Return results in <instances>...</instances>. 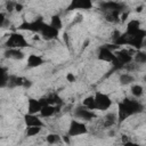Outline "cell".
I'll return each mask as SVG.
<instances>
[{
  "label": "cell",
  "instance_id": "cell-31",
  "mask_svg": "<svg viewBox=\"0 0 146 146\" xmlns=\"http://www.w3.org/2000/svg\"><path fill=\"white\" fill-rule=\"evenodd\" d=\"M31 86H32V81L24 79V83H23V87H24V88H30Z\"/></svg>",
  "mask_w": 146,
  "mask_h": 146
},
{
  "label": "cell",
  "instance_id": "cell-26",
  "mask_svg": "<svg viewBox=\"0 0 146 146\" xmlns=\"http://www.w3.org/2000/svg\"><path fill=\"white\" fill-rule=\"evenodd\" d=\"M133 59L138 64H145L146 63V51H138L135 55Z\"/></svg>",
  "mask_w": 146,
  "mask_h": 146
},
{
  "label": "cell",
  "instance_id": "cell-11",
  "mask_svg": "<svg viewBox=\"0 0 146 146\" xmlns=\"http://www.w3.org/2000/svg\"><path fill=\"white\" fill-rule=\"evenodd\" d=\"M5 57L6 58H10V59L21 60V59H23L25 57V54L19 48H8L5 51Z\"/></svg>",
  "mask_w": 146,
  "mask_h": 146
},
{
  "label": "cell",
  "instance_id": "cell-34",
  "mask_svg": "<svg viewBox=\"0 0 146 146\" xmlns=\"http://www.w3.org/2000/svg\"><path fill=\"white\" fill-rule=\"evenodd\" d=\"M22 9H23V6H22L21 3H16V6H15V10H16V11H22Z\"/></svg>",
  "mask_w": 146,
  "mask_h": 146
},
{
  "label": "cell",
  "instance_id": "cell-25",
  "mask_svg": "<svg viewBox=\"0 0 146 146\" xmlns=\"http://www.w3.org/2000/svg\"><path fill=\"white\" fill-rule=\"evenodd\" d=\"M46 140H47L48 144H51V145L52 144H58V143H60V137L57 133H49L46 137Z\"/></svg>",
  "mask_w": 146,
  "mask_h": 146
},
{
  "label": "cell",
  "instance_id": "cell-8",
  "mask_svg": "<svg viewBox=\"0 0 146 146\" xmlns=\"http://www.w3.org/2000/svg\"><path fill=\"white\" fill-rule=\"evenodd\" d=\"M74 115L78 119H82V120H86V121H90V120L96 117V114L92 111H89V108H87L86 106L76 107L75 111H74Z\"/></svg>",
  "mask_w": 146,
  "mask_h": 146
},
{
  "label": "cell",
  "instance_id": "cell-20",
  "mask_svg": "<svg viewBox=\"0 0 146 146\" xmlns=\"http://www.w3.org/2000/svg\"><path fill=\"white\" fill-rule=\"evenodd\" d=\"M119 81L122 86H127V84H130L131 82H133V76L129 73H123V74L120 75Z\"/></svg>",
  "mask_w": 146,
  "mask_h": 146
},
{
  "label": "cell",
  "instance_id": "cell-10",
  "mask_svg": "<svg viewBox=\"0 0 146 146\" xmlns=\"http://www.w3.org/2000/svg\"><path fill=\"white\" fill-rule=\"evenodd\" d=\"M92 7L91 0H72L71 5L68 6L67 10H74V9H90Z\"/></svg>",
  "mask_w": 146,
  "mask_h": 146
},
{
  "label": "cell",
  "instance_id": "cell-17",
  "mask_svg": "<svg viewBox=\"0 0 146 146\" xmlns=\"http://www.w3.org/2000/svg\"><path fill=\"white\" fill-rule=\"evenodd\" d=\"M42 64H43V58L39 55L31 54L27 57V66H30V67H38Z\"/></svg>",
  "mask_w": 146,
  "mask_h": 146
},
{
  "label": "cell",
  "instance_id": "cell-32",
  "mask_svg": "<svg viewBox=\"0 0 146 146\" xmlns=\"http://www.w3.org/2000/svg\"><path fill=\"white\" fill-rule=\"evenodd\" d=\"M122 143L123 144H131L132 141L130 140V138L128 136H122Z\"/></svg>",
  "mask_w": 146,
  "mask_h": 146
},
{
  "label": "cell",
  "instance_id": "cell-21",
  "mask_svg": "<svg viewBox=\"0 0 146 146\" xmlns=\"http://www.w3.org/2000/svg\"><path fill=\"white\" fill-rule=\"evenodd\" d=\"M83 106H86L89 110H96V102H95V96H89L84 98L83 100Z\"/></svg>",
  "mask_w": 146,
  "mask_h": 146
},
{
  "label": "cell",
  "instance_id": "cell-37",
  "mask_svg": "<svg viewBox=\"0 0 146 146\" xmlns=\"http://www.w3.org/2000/svg\"><path fill=\"white\" fill-rule=\"evenodd\" d=\"M141 10H143V6H139V7L136 8V11H137V13H140Z\"/></svg>",
  "mask_w": 146,
  "mask_h": 146
},
{
  "label": "cell",
  "instance_id": "cell-14",
  "mask_svg": "<svg viewBox=\"0 0 146 146\" xmlns=\"http://www.w3.org/2000/svg\"><path fill=\"white\" fill-rule=\"evenodd\" d=\"M115 55H116V57H117V59L124 65V64H130L131 62H132V59H133V57H132V55L130 54V51H128V50H117L116 52H115Z\"/></svg>",
  "mask_w": 146,
  "mask_h": 146
},
{
  "label": "cell",
  "instance_id": "cell-4",
  "mask_svg": "<svg viewBox=\"0 0 146 146\" xmlns=\"http://www.w3.org/2000/svg\"><path fill=\"white\" fill-rule=\"evenodd\" d=\"M95 102H96V110H99V111H106L112 105L111 98L106 94H103L99 91L96 92L95 95Z\"/></svg>",
  "mask_w": 146,
  "mask_h": 146
},
{
  "label": "cell",
  "instance_id": "cell-24",
  "mask_svg": "<svg viewBox=\"0 0 146 146\" xmlns=\"http://www.w3.org/2000/svg\"><path fill=\"white\" fill-rule=\"evenodd\" d=\"M41 128L42 127H38V125H32V127H27V130H26V136L27 137H33V136H36L40 131H41Z\"/></svg>",
  "mask_w": 146,
  "mask_h": 146
},
{
  "label": "cell",
  "instance_id": "cell-28",
  "mask_svg": "<svg viewBox=\"0 0 146 146\" xmlns=\"http://www.w3.org/2000/svg\"><path fill=\"white\" fill-rule=\"evenodd\" d=\"M8 80H9V74L6 72L5 68H1V87L8 86Z\"/></svg>",
  "mask_w": 146,
  "mask_h": 146
},
{
  "label": "cell",
  "instance_id": "cell-19",
  "mask_svg": "<svg viewBox=\"0 0 146 146\" xmlns=\"http://www.w3.org/2000/svg\"><path fill=\"white\" fill-rule=\"evenodd\" d=\"M115 122H116V115L114 113H108L104 117V127L105 128H111Z\"/></svg>",
  "mask_w": 146,
  "mask_h": 146
},
{
  "label": "cell",
  "instance_id": "cell-12",
  "mask_svg": "<svg viewBox=\"0 0 146 146\" xmlns=\"http://www.w3.org/2000/svg\"><path fill=\"white\" fill-rule=\"evenodd\" d=\"M24 122L27 127H32V125H38V127H43V122L41 121L40 117L36 116V114H31V113H27L25 116H24Z\"/></svg>",
  "mask_w": 146,
  "mask_h": 146
},
{
  "label": "cell",
  "instance_id": "cell-36",
  "mask_svg": "<svg viewBox=\"0 0 146 146\" xmlns=\"http://www.w3.org/2000/svg\"><path fill=\"white\" fill-rule=\"evenodd\" d=\"M63 36H64V40H65L66 44H68V39H67V34H66V33H64V34H63Z\"/></svg>",
  "mask_w": 146,
  "mask_h": 146
},
{
  "label": "cell",
  "instance_id": "cell-18",
  "mask_svg": "<svg viewBox=\"0 0 146 146\" xmlns=\"http://www.w3.org/2000/svg\"><path fill=\"white\" fill-rule=\"evenodd\" d=\"M23 83H24L23 78L16 76V75H9V80H8V87L9 88L19 87V86H23Z\"/></svg>",
  "mask_w": 146,
  "mask_h": 146
},
{
  "label": "cell",
  "instance_id": "cell-23",
  "mask_svg": "<svg viewBox=\"0 0 146 146\" xmlns=\"http://www.w3.org/2000/svg\"><path fill=\"white\" fill-rule=\"evenodd\" d=\"M50 25H51L52 27L57 29V30H60V29H62V26H63L60 17H59L58 15H55V16H52V17H51V21H50Z\"/></svg>",
  "mask_w": 146,
  "mask_h": 146
},
{
  "label": "cell",
  "instance_id": "cell-39",
  "mask_svg": "<svg viewBox=\"0 0 146 146\" xmlns=\"http://www.w3.org/2000/svg\"><path fill=\"white\" fill-rule=\"evenodd\" d=\"M144 80H145V82H146V75H145V78H144Z\"/></svg>",
  "mask_w": 146,
  "mask_h": 146
},
{
  "label": "cell",
  "instance_id": "cell-9",
  "mask_svg": "<svg viewBox=\"0 0 146 146\" xmlns=\"http://www.w3.org/2000/svg\"><path fill=\"white\" fill-rule=\"evenodd\" d=\"M58 31H59V30L52 27L50 24H46V23H44V25H43V27H42V30H41L40 33H41V35L43 36V39H46V40H51V39H56V38L58 36Z\"/></svg>",
  "mask_w": 146,
  "mask_h": 146
},
{
  "label": "cell",
  "instance_id": "cell-7",
  "mask_svg": "<svg viewBox=\"0 0 146 146\" xmlns=\"http://www.w3.org/2000/svg\"><path fill=\"white\" fill-rule=\"evenodd\" d=\"M98 59L113 64L117 59V57L108 47H102L99 52H98Z\"/></svg>",
  "mask_w": 146,
  "mask_h": 146
},
{
  "label": "cell",
  "instance_id": "cell-13",
  "mask_svg": "<svg viewBox=\"0 0 146 146\" xmlns=\"http://www.w3.org/2000/svg\"><path fill=\"white\" fill-rule=\"evenodd\" d=\"M42 103L40 100H36L34 98H30L27 100V112L31 114H36L40 113L41 108H42Z\"/></svg>",
  "mask_w": 146,
  "mask_h": 146
},
{
  "label": "cell",
  "instance_id": "cell-3",
  "mask_svg": "<svg viewBox=\"0 0 146 146\" xmlns=\"http://www.w3.org/2000/svg\"><path fill=\"white\" fill-rule=\"evenodd\" d=\"M6 46L8 48H24V47H29V43L21 33L14 32L9 35Z\"/></svg>",
  "mask_w": 146,
  "mask_h": 146
},
{
  "label": "cell",
  "instance_id": "cell-30",
  "mask_svg": "<svg viewBox=\"0 0 146 146\" xmlns=\"http://www.w3.org/2000/svg\"><path fill=\"white\" fill-rule=\"evenodd\" d=\"M66 80H67L68 82H74V81H75L74 74H73V73H67V74H66Z\"/></svg>",
  "mask_w": 146,
  "mask_h": 146
},
{
  "label": "cell",
  "instance_id": "cell-38",
  "mask_svg": "<svg viewBox=\"0 0 146 146\" xmlns=\"http://www.w3.org/2000/svg\"><path fill=\"white\" fill-rule=\"evenodd\" d=\"M127 16H128V14H127V13H124V14H123V15L121 16V19H122V21H125V18H127Z\"/></svg>",
  "mask_w": 146,
  "mask_h": 146
},
{
  "label": "cell",
  "instance_id": "cell-29",
  "mask_svg": "<svg viewBox=\"0 0 146 146\" xmlns=\"http://www.w3.org/2000/svg\"><path fill=\"white\" fill-rule=\"evenodd\" d=\"M15 6H16V3L11 2V1H8V2L6 3V9H7V11L11 13V11L15 9Z\"/></svg>",
  "mask_w": 146,
  "mask_h": 146
},
{
  "label": "cell",
  "instance_id": "cell-16",
  "mask_svg": "<svg viewBox=\"0 0 146 146\" xmlns=\"http://www.w3.org/2000/svg\"><path fill=\"white\" fill-rule=\"evenodd\" d=\"M102 9L105 10L106 13L107 11H114V10H120L122 11L123 9V5L122 3H119V2H114V1H108V2H104L100 5Z\"/></svg>",
  "mask_w": 146,
  "mask_h": 146
},
{
  "label": "cell",
  "instance_id": "cell-27",
  "mask_svg": "<svg viewBox=\"0 0 146 146\" xmlns=\"http://www.w3.org/2000/svg\"><path fill=\"white\" fill-rule=\"evenodd\" d=\"M143 92H144V89H143L141 86L135 84V86L131 87V94H132V96H135V97L138 98V97H140L143 95Z\"/></svg>",
  "mask_w": 146,
  "mask_h": 146
},
{
  "label": "cell",
  "instance_id": "cell-15",
  "mask_svg": "<svg viewBox=\"0 0 146 146\" xmlns=\"http://www.w3.org/2000/svg\"><path fill=\"white\" fill-rule=\"evenodd\" d=\"M59 111V107L56 106V105H52V104H47V105H43L41 111H40V114L41 116L43 117H49L51 115H54L56 112Z\"/></svg>",
  "mask_w": 146,
  "mask_h": 146
},
{
  "label": "cell",
  "instance_id": "cell-35",
  "mask_svg": "<svg viewBox=\"0 0 146 146\" xmlns=\"http://www.w3.org/2000/svg\"><path fill=\"white\" fill-rule=\"evenodd\" d=\"M63 140H64L66 144H70V139H68V137H67V136H64V137H63Z\"/></svg>",
  "mask_w": 146,
  "mask_h": 146
},
{
  "label": "cell",
  "instance_id": "cell-22",
  "mask_svg": "<svg viewBox=\"0 0 146 146\" xmlns=\"http://www.w3.org/2000/svg\"><path fill=\"white\" fill-rule=\"evenodd\" d=\"M140 29V23L137 19H132L127 24V32H133Z\"/></svg>",
  "mask_w": 146,
  "mask_h": 146
},
{
  "label": "cell",
  "instance_id": "cell-5",
  "mask_svg": "<svg viewBox=\"0 0 146 146\" xmlns=\"http://www.w3.org/2000/svg\"><path fill=\"white\" fill-rule=\"evenodd\" d=\"M88 132V129L86 127L84 123L79 122V121H71L70 123V128H68V136L70 137H75V136H80V135H86Z\"/></svg>",
  "mask_w": 146,
  "mask_h": 146
},
{
  "label": "cell",
  "instance_id": "cell-33",
  "mask_svg": "<svg viewBox=\"0 0 146 146\" xmlns=\"http://www.w3.org/2000/svg\"><path fill=\"white\" fill-rule=\"evenodd\" d=\"M5 22H6V18H5V13H1V14H0V26H2Z\"/></svg>",
  "mask_w": 146,
  "mask_h": 146
},
{
  "label": "cell",
  "instance_id": "cell-1",
  "mask_svg": "<svg viewBox=\"0 0 146 146\" xmlns=\"http://www.w3.org/2000/svg\"><path fill=\"white\" fill-rule=\"evenodd\" d=\"M146 38V31L139 29L133 32H127L121 34L119 39L114 42L116 46H123V44H130L136 48H140L144 43V39Z\"/></svg>",
  "mask_w": 146,
  "mask_h": 146
},
{
  "label": "cell",
  "instance_id": "cell-6",
  "mask_svg": "<svg viewBox=\"0 0 146 146\" xmlns=\"http://www.w3.org/2000/svg\"><path fill=\"white\" fill-rule=\"evenodd\" d=\"M44 25V22L42 19H36L34 22H25L23 23L22 25H19V30H26V31H31V32H36V33H40L42 27Z\"/></svg>",
  "mask_w": 146,
  "mask_h": 146
},
{
  "label": "cell",
  "instance_id": "cell-2",
  "mask_svg": "<svg viewBox=\"0 0 146 146\" xmlns=\"http://www.w3.org/2000/svg\"><path fill=\"white\" fill-rule=\"evenodd\" d=\"M143 111V106L137 102L129 98H125L122 103L119 104V120L120 122L124 121L128 116H131L133 114L140 113Z\"/></svg>",
  "mask_w": 146,
  "mask_h": 146
}]
</instances>
